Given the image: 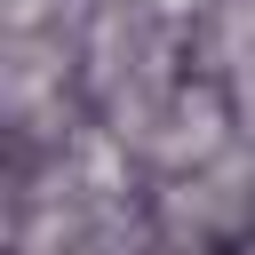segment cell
<instances>
[{
  "instance_id": "obj_1",
  "label": "cell",
  "mask_w": 255,
  "mask_h": 255,
  "mask_svg": "<svg viewBox=\"0 0 255 255\" xmlns=\"http://www.w3.org/2000/svg\"><path fill=\"white\" fill-rule=\"evenodd\" d=\"M239 143V128H231V104H223V88L215 80H183L167 104H159V120H151V135L135 143L167 183H183V175H199V167H215L223 151Z\"/></svg>"
},
{
  "instance_id": "obj_2",
  "label": "cell",
  "mask_w": 255,
  "mask_h": 255,
  "mask_svg": "<svg viewBox=\"0 0 255 255\" xmlns=\"http://www.w3.org/2000/svg\"><path fill=\"white\" fill-rule=\"evenodd\" d=\"M167 223L175 231H247L255 223V151L231 143L215 167L167 183Z\"/></svg>"
},
{
  "instance_id": "obj_3",
  "label": "cell",
  "mask_w": 255,
  "mask_h": 255,
  "mask_svg": "<svg viewBox=\"0 0 255 255\" xmlns=\"http://www.w3.org/2000/svg\"><path fill=\"white\" fill-rule=\"evenodd\" d=\"M215 56L239 72V88H255V0H223L215 8Z\"/></svg>"
},
{
  "instance_id": "obj_4",
  "label": "cell",
  "mask_w": 255,
  "mask_h": 255,
  "mask_svg": "<svg viewBox=\"0 0 255 255\" xmlns=\"http://www.w3.org/2000/svg\"><path fill=\"white\" fill-rule=\"evenodd\" d=\"M96 0H0V24L16 32H56V24H80Z\"/></svg>"
},
{
  "instance_id": "obj_5",
  "label": "cell",
  "mask_w": 255,
  "mask_h": 255,
  "mask_svg": "<svg viewBox=\"0 0 255 255\" xmlns=\"http://www.w3.org/2000/svg\"><path fill=\"white\" fill-rule=\"evenodd\" d=\"M135 8H143L151 24H191V16L207 8V0H135Z\"/></svg>"
},
{
  "instance_id": "obj_6",
  "label": "cell",
  "mask_w": 255,
  "mask_h": 255,
  "mask_svg": "<svg viewBox=\"0 0 255 255\" xmlns=\"http://www.w3.org/2000/svg\"><path fill=\"white\" fill-rule=\"evenodd\" d=\"M239 128H247V151H255V88H247V104H239Z\"/></svg>"
}]
</instances>
